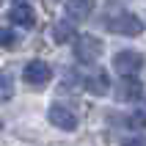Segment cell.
<instances>
[{
  "mask_svg": "<svg viewBox=\"0 0 146 146\" xmlns=\"http://www.w3.org/2000/svg\"><path fill=\"white\" fill-rule=\"evenodd\" d=\"M102 41L94 36V33H83L80 39H74V58L80 64H97L102 58Z\"/></svg>",
  "mask_w": 146,
  "mask_h": 146,
  "instance_id": "cell-1",
  "label": "cell"
},
{
  "mask_svg": "<svg viewBox=\"0 0 146 146\" xmlns=\"http://www.w3.org/2000/svg\"><path fill=\"white\" fill-rule=\"evenodd\" d=\"M113 69L121 77H135V74L143 69V55L135 52V50H121L113 55Z\"/></svg>",
  "mask_w": 146,
  "mask_h": 146,
  "instance_id": "cell-2",
  "label": "cell"
},
{
  "mask_svg": "<svg viewBox=\"0 0 146 146\" xmlns=\"http://www.w3.org/2000/svg\"><path fill=\"white\" fill-rule=\"evenodd\" d=\"M108 28L113 33H121V36H141L143 33V19L138 14H130V11H124V14H116Z\"/></svg>",
  "mask_w": 146,
  "mask_h": 146,
  "instance_id": "cell-3",
  "label": "cell"
},
{
  "mask_svg": "<svg viewBox=\"0 0 146 146\" xmlns=\"http://www.w3.org/2000/svg\"><path fill=\"white\" fill-rule=\"evenodd\" d=\"M25 83L28 86H44V83L52 80V69H50V64H44V61H31V64H25V72H22Z\"/></svg>",
  "mask_w": 146,
  "mask_h": 146,
  "instance_id": "cell-4",
  "label": "cell"
},
{
  "mask_svg": "<svg viewBox=\"0 0 146 146\" xmlns=\"http://www.w3.org/2000/svg\"><path fill=\"white\" fill-rule=\"evenodd\" d=\"M47 119H50V124H52V127H58V130H66V132H72L74 127H77V116H74L69 108L58 105V102L47 110Z\"/></svg>",
  "mask_w": 146,
  "mask_h": 146,
  "instance_id": "cell-5",
  "label": "cell"
},
{
  "mask_svg": "<svg viewBox=\"0 0 146 146\" xmlns=\"http://www.w3.org/2000/svg\"><path fill=\"white\" fill-rule=\"evenodd\" d=\"M141 97H143V83L135 77H121L119 88H116V99L119 102H135Z\"/></svg>",
  "mask_w": 146,
  "mask_h": 146,
  "instance_id": "cell-6",
  "label": "cell"
},
{
  "mask_svg": "<svg viewBox=\"0 0 146 146\" xmlns=\"http://www.w3.org/2000/svg\"><path fill=\"white\" fill-rule=\"evenodd\" d=\"M8 19H11L14 25H19V28H33L36 14H33V8L28 6V3H14L11 11H8Z\"/></svg>",
  "mask_w": 146,
  "mask_h": 146,
  "instance_id": "cell-7",
  "label": "cell"
},
{
  "mask_svg": "<svg viewBox=\"0 0 146 146\" xmlns=\"http://www.w3.org/2000/svg\"><path fill=\"white\" fill-rule=\"evenodd\" d=\"M94 11V0H66V14L72 19H88Z\"/></svg>",
  "mask_w": 146,
  "mask_h": 146,
  "instance_id": "cell-8",
  "label": "cell"
},
{
  "mask_svg": "<svg viewBox=\"0 0 146 146\" xmlns=\"http://www.w3.org/2000/svg\"><path fill=\"white\" fill-rule=\"evenodd\" d=\"M86 86H88L91 94L102 97V94H108V91H110V77H108L105 72H97L94 77H88V80H86Z\"/></svg>",
  "mask_w": 146,
  "mask_h": 146,
  "instance_id": "cell-9",
  "label": "cell"
},
{
  "mask_svg": "<svg viewBox=\"0 0 146 146\" xmlns=\"http://www.w3.org/2000/svg\"><path fill=\"white\" fill-rule=\"evenodd\" d=\"M52 39H55L58 44L74 41V39H77V36H74V25H72V22H58L55 28H52Z\"/></svg>",
  "mask_w": 146,
  "mask_h": 146,
  "instance_id": "cell-10",
  "label": "cell"
},
{
  "mask_svg": "<svg viewBox=\"0 0 146 146\" xmlns=\"http://www.w3.org/2000/svg\"><path fill=\"white\" fill-rule=\"evenodd\" d=\"M11 97H14V72L11 69H3L0 72V99L6 102Z\"/></svg>",
  "mask_w": 146,
  "mask_h": 146,
  "instance_id": "cell-11",
  "label": "cell"
},
{
  "mask_svg": "<svg viewBox=\"0 0 146 146\" xmlns=\"http://www.w3.org/2000/svg\"><path fill=\"white\" fill-rule=\"evenodd\" d=\"M19 41H22V39H19V33H17V31H11V28H3V31H0V47L14 50Z\"/></svg>",
  "mask_w": 146,
  "mask_h": 146,
  "instance_id": "cell-12",
  "label": "cell"
},
{
  "mask_svg": "<svg viewBox=\"0 0 146 146\" xmlns=\"http://www.w3.org/2000/svg\"><path fill=\"white\" fill-rule=\"evenodd\" d=\"M130 127L132 130H143L146 127V110H138V113L130 116Z\"/></svg>",
  "mask_w": 146,
  "mask_h": 146,
  "instance_id": "cell-13",
  "label": "cell"
},
{
  "mask_svg": "<svg viewBox=\"0 0 146 146\" xmlns=\"http://www.w3.org/2000/svg\"><path fill=\"white\" fill-rule=\"evenodd\" d=\"M121 146H146V138H127Z\"/></svg>",
  "mask_w": 146,
  "mask_h": 146,
  "instance_id": "cell-14",
  "label": "cell"
},
{
  "mask_svg": "<svg viewBox=\"0 0 146 146\" xmlns=\"http://www.w3.org/2000/svg\"><path fill=\"white\" fill-rule=\"evenodd\" d=\"M0 130H3V121H0Z\"/></svg>",
  "mask_w": 146,
  "mask_h": 146,
  "instance_id": "cell-15",
  "label": "cell"
}]
</instances>
